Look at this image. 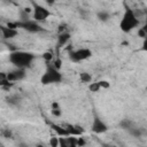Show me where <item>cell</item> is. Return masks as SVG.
Returning <instances> with one entry per match:
<instances>
[{"label":"cell","instance_id":"cell-7","mask_svg":"<svg viewBox=\"0 0 147 147\" xmlns=\"http://www.w3.org/2000/svg\"><path fill=\"white\" fill-rule=\"evenodd\" d=\"M92 131L95 133H102V132L107 131V126L99 117H94L93 123H92Z\"/></svg>","mask_w":147,"mask_h":147},{"label":"cell","instance_id":"cell-8","mask_svg":"<svg viewBox=\"0 0 147 147\" xmlns=\"http://www.w3.org/2000/svg\"><path fill=\"white\" fill-rule=\"evenodd\" d=\"M59 147H77V138L75 137H67L59 139Z\"/></svg>","mask_w":147,"mask_h":147},{"label":"cell","instance_id":"cell-16","mask_svg":"<svg viewBox=\"0 0 147 147\" xmlns=\"http://www.w3.org/2000/svg\"><path fill=\"white\" fill-rule=\"evenodd\" d=\"M80 79L85 83H88V82H91V76L87 72H83V74H80Z\"/></svg>","mask_w":147,"mask_h":147},{"label":"cell","instance_id":"cell-24","mask_svg":"<svg viewBox=\"0 0 147 147\" xmlns=\"http://www.w3.org/2000/svg\"><path fill=\"white\" fill-rule=\"evenodd\" d=\"M98 83H99L100 87H105V88L109 87V83H108V82H105V80H102V82H98Z\"/></svg>","mask_w":147,"mask_h":147},{"label":"cell","instance_id":"cell-17","mask_svg":"<svg viewBox=\"0 0 147 147\" xmlns=\"http://www.w3.org/2000/svg\"><path fill=\"white\" fill-rule=\"evenodd\" d=\"M49 145H51V147H59V138L52 137L49 140Z\"/></svg>","mask_w":147,"mask_h":147},{"label":"cell","instance_id":"cell-21","mask_svg":"<svg viewBox=\"0 0 147 147\" xmlns=\"http://www.w3.org/2000/svg\"><path fill=\"white\" fill-rule=\"evenodd\" d=\"M98 16H99V18H100L101 21H106V20L109 17V15H108L107 13H103V11L99 13V14H98Z\"/></svg>","mask_w":147,"mask_h":147},{"label":"cell","instance_id":"cell-19","mask_svg":"<svg viewBox=\"0 0 147 147\" xmlns=\"http://www.w3.org/2000/svg\"><path fill=\"white\" fill-rule=\"evenodd\" d=\"M99 88H100L99 83H92V84L90 85V90H91L92 92H96V91H99Z\"/></svg>","mask_w":147,"mask_h":147},{"label":"cell","instance_id":"cell-2","mask_svg":"<svg viewBox=\"0 0 147 147\" xmlns=\"http://www.w3.org/2000/svg\"><path fill=\"white\" fill-rule=\"evenodd\" d=\"M138 24H139V20L134 15L133 10L130 9V8H126L125 9V13L123 15V18L121 21V24H119L121 30L124 31V32H129L133 28H136Z\"/></svg>","mask_w":147,"mask_h":147},{"label":"cell","instance_id":"cell-14","mask_svg":"<svg viewBox=\"0 0 147 147\" xmlns=\"http://www.w3.org/2000/svg\"><path fill=\"white\" fill-rule=\"evenodd\" d=\"M69 38H70V34L68 33V32H61L60 33V36H59V45L60 46H63L68 40H69Z\"/></svg>","mask_w":147,"mask_h":147},{"label":"cell","instance_id":"cell-18","mask_svg":"<svg viewBox=\"0 0 147 147\" xmlns=\"http://www.w3.org/2000/svg\"><path fill=\"white\" fill-rule=\"evenodd\" d=\"M138 34H139V37H141V38H146V37H147V32H146V26H144V28L139 29V30H138Z\"/></svg>","mask_w":147,"mask_h":147},{"label":"cell","instance_id":"cell-5","mask_svg":"<svg viewBox=\"0 0 147 147\" xmlns=\"http://www.w3.org/2000/svg\"><path fill=\"white\" fill-rule=\"evenodd\" d=\"M32 6H33V9H34L33 17H34L36 21H44L49 16V11L46 8H44L42 6H40L36 2H32Z\"/></svg>","mask_w":147,"mask_h":147},{"label":"cell","instance_id":"cell-15","mask_svg":"<svg viewBox=\"0 0 147 147\" xmlns=\"http://www.w3.org/2000/svg\"><path fill=\"white\" fill-rule=\"evenodd\" d=\"M52 114L56 117L61 116V109L59 108V103L57 102H53L52 103Z\"/></svg>","mask_w":147,"mask_h":147},{"label":"cell","instance_id":"cell-26","mask_svg":"<svg viewBox=\"0 0 147 147\" xmlns=\"http://www.w3.org/2000/svg\"><path fill=\"white\" fill-rule=\"evenodd\" d=\"M103 147H115V146H110V145H105Z\"/></svg>","mask_w":147,"mask_h":147},{"label":"cell","instance_id":"cell-22","mask_svg":"<svg viewBox=\"0 0 147 147\" xmlns=\"http://www.w3.org/2000/svg\"><path fill=\"white\" fill-rule=\"evenodd\" d=\"M2 136H3V137H6V138H10V137H11V132H10L8 129L2 130Z\"/></svg>","mask_w":147,"mask_h":147},{"label":"cell","instance_id":"cell-3","mask_svg":"<svg viewBox=\"0 0 147 147\" xmlns=\"http://www.w3.org/2000/svg\"><path fill=\"white\" fill-rule=\"evenodd\" d=\"M41 83L42 84H52V83H60L62 80V76L59 72L57 69H55L52 65H48L45 74L41 76Z\"/></svg>","mask_w":147,"mask_h":147},{"label":"cell","instance_id":"cell-10","mask_svg":"<svg viewBox=\"0 0 147 147\" xmlns=\"http://www.w3.org/2000/svg\"><path fill=\"white\" fill-rule=\"evenodd\" d=\"M13 85H14V83H11L7 79V75L3 72H0V87H2L5 90H9Z\"/></svg>","mask_w":147,"mask_h":147},{"label":"cell","instance_id":"cell-11","mask_svg":"<svg viewBox=\"0 0 147 147\" xmlns=\"http://www.w3.org/2000/svg\"><path fill=\"white\" fill-rule=\"evenodd\" d=\"M0 30L2 32V36L6 38V39H9V38H14L16 34H17V31L16 30H11L7 26H0Z\"/></svg>","mask_w":147,"mask_h":147},{"label":"cell","instance_id":"cell-9","mask_svg":"<svg viewBox=\"0 0 147 147\" xmlns=\"http://www.w3.org/2000/svg\"><path fill=\"white\" fill-rule=\"evenodd\" d=\"M25 77V72L23 69H17V70H14L9 74H7V79L9 82H17V80H21Z\"/></svg>","mask_w":147,"mask_h":147},{"label":"cell","instance_id":"cell-6","mask_svg":"<svg viewBox=\"0 0 147 147\" xmlns=\"http://www.w3.org/2000/svg\"><path fill=\"white\" fill-rule=\"evenodd\" d=\"M18 28H22L24 30H28L30 32H38V31H41V26L36 22V21H24V22H21V23H17Z\"/></svg>","mask_w":147,"mask_h":147},{"label":"cell","instance_id":"cell-25","mask_svg":"<svg viewBox=\"0 0 147 147\" xmlns=\"http://www.w3.org/2000/svg\"><path fill=\"white\" fill-rule=\"evenodd\" d=\"M54 68H55V69H60V68H61V60H60V59L55 60V62H54Z\"/></svg>","mask_w":147,"mask_h":147},{"label":"cell","instance_id":"cell-4","mask_svg":"<svg viewBox=\"0 0 147 147\" xmlns=\"http://www.w3.org/2000/svg\"><path fill=\"white\" fill-rule=\"evenodd\" d=\"M91 55H92V53L87 48H82V49H78V51H71L70 52V59L74 62H78V61L88 59Z\"/></svg>","mask_w":147,"mask_h":147},{"label":"cell","instance_id":"cell-20","mask_svg":"<svg viewBox=\"0 0 147 147\" xmlns=\"http://www.w3.org/2000/svg\"><path fill=\"white\" fill-rule=\"evenodd\" d=\"M42 57H44V60H45V61H51V60L53 59V55H52V53L46 52V53H44V54H42Z\"/></svg>","mask_w":147,"mask_h":147},{"label":"cell","instance_id":"cell-13","mask_svg":"<svg viewBox=\"0 0 147 147\" xmlns=\"http://www.w3.org/2000/svg\"><path fill=\"white\" fill-rule=\"evenodd\" d=\"M52 129L60 136V137H69V132L68 130L64 127V126H60V125H56V124H52Z\"/></svg>","mask_w":147,"mask_h":147},{"label":"cell","instance_id":"cell-12","mask_svg":"<svg viewBox=\"0 0 147 147\" xmlns=\"http://www.w3.org/2000/svg\"><path fill=\"white\" fill-rule=\"evenodd\" d=\"M64 127L68 130L69 134L70 136H80L83 133V129H80L79 126H74V125H69V124H65Z\"/></svg>","mask_w":147,"mask_h":147},{"label":"cell","instance_id":"cell-27","mask_svg":"<svg viewBox=\"0 0 147 147\" xmlns=\"http://www.w3.org/2000/svg\"><path fill=\"white\" fill-rule=\"evenodd\" d=\"M36 147H44V146H42V145H37Z\"/></svg>","mask_w":147,"mask_h":147},{"label":"cell","instance_id":"cell-23","mask_svg":"<svg viewBox=\"0 0 147 147\" xmlns=\"http://www.w3.org/2000/svg\"><path fill=\"white\" fill-rule=\"evenodd\" d=\"M85 145V140L83 138H77V147H82Z\"/></svg>","mask_w":147,"mask_h":147},{"label":"cell","instance_id":"cell-1","mask_svg":"<svg viewBox=\"0 0 147 147\" xmlns=\"http://www.w3.org/2000/svg\"><path fill=\"white\" fill-rule=\"evenodd\" d=\"M33 59H34L33 54L28 53V52H22V51L13 52L9 55L10 62L14 65H16L18 69H23L25 67H29L31 64V62L33 61Z\"/></svg>","mask_w":147,"mask_h":147}]
</instances>
